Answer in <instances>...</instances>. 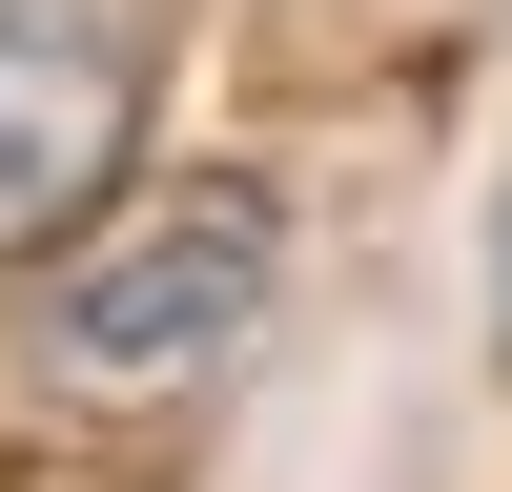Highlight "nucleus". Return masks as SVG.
I'll list each match as a JSON object with an SVG mask.
<instances>
[{"label": "nucleus", "instance_id": "obj_1", "mask_svg": "<svg viewBox=\"0 0 512 492\" xmlns=\"http://www.w3.org/2000/svg\"><path fill=\"white\" fill-rule=\"evenodd\" d=\"M267 287H287V205H267V185H164V205H123V226L62 267L41 369L103 390V410H185V390H226V369H246Z\"/></svg>", "mask_w": 512, "mask_h": 492}, {"label": "nucleus", "instance_id": "obj_2", "mask_svg": "<svg viewBox=\"0 0 512 492\" xmlns=\"http://www.w3.org/2000/svg\"><path fill=\"white\" fill-rule=\"evenodd\" d=\"M144 164V0H0V267L103 226Z\"/></svg>", "mask_w": 512, "mask_h": 492}, {"label": "nucleus", "instance_id": "obj_3", "mask_svg": "<svg viewBox=\"0 0 512 492\" xmlns=\"http://www.w3.org/2000/svg\"><path fill=\"white\" fill-rule=\"evenodd\" d=\"M492 349H512V267H492Z\"/></svg>", "mask_w": 512, "mask_h": 492}]
</instances>
